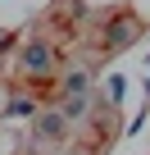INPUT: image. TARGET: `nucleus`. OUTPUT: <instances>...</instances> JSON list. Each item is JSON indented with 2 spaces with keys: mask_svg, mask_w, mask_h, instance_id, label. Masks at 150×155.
<instances>
[{
  "mask_svg": "<svg viewBox=\"0 0 150 155\" xmlns=\"http://www.w3.org/2000/svg\"><path fill=\"white\" fill-rule=\"evenodd\" d=\"M64 128H68V119H64V114H46V119L37 123V137L55 141V137H64Z\"/></svg>",
  "mask_w": 150,
  "mask_h": 155,
  "instance_id": "obj_1",
  "label": "nucleus"
},
{
  "mask_svg": "<svg viewBox=\"0 0 150 155\" xmlns=\"http://www.w3.org/2000/svg\"><path fill=\"white\" fill-rule=\"evenodd\" d=\"M23 64H27V68H37V73H46V68H50V50L37 41V46H27V50H23Z\"/></svg>",
  "mask_w": 150,
  "mask_h": 155,
  "instance_id": "obj_2",
  "label": "nucleus"
},
{
  "mask_svg": "<svg viewBox=\"0 0 150 155\" xmlns=\"http://www.w3.org/2000/svg\"><path fill=\"white\" fill-rule=\"evenodd\" d=\"M64 87H68V96H87V73H73Z\"/></svg>",
  "mask_w": 150,
  "mask_h": 155,
  "instance_id": "obj_3",
  "label": "nucleus"
}]
</instances>
